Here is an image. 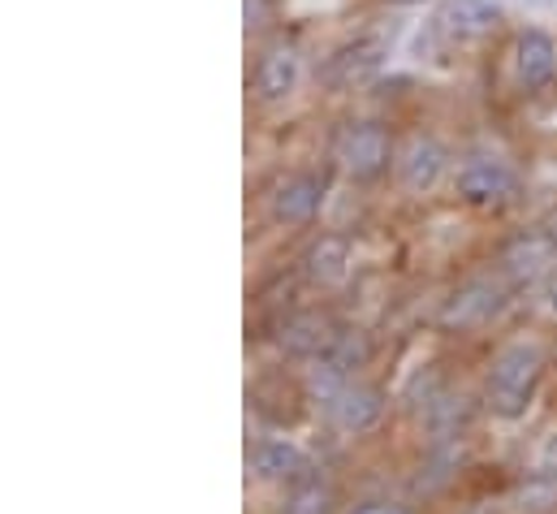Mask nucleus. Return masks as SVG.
Masks as SVG:
<instances>
[{
	"mask_svg": "<svg viewBox=\"0 0 557 514\" xmlns=\"http://www.w3.org/2000/svg\"><path fill=\"white\" fill-rule=\"evenodd\" d=\"M545 368H549V351L545 342L536 338H519V342H506L493 364H488V377H484V406L497 415V419H523L536 389L545 381Z\"/></svg>",
	"mask_w": 557,
	"mask_h": 514,
	"instance_id": "1",
	"label": "nucleus"
},
{
	"mask_svg": "<svg viewBox=\"0 0 557 514\" xmlns=\"http://www.w3.org/2000/svg\"><path fill=\"white\" fill-rule=\"evenodd\" d=\"M454 191L462 204H471L480 212H502L519 199V173L510 160H502L493 151H471L454 173Z\"/></svg>",
	"mask_w": 557,
	"mask_h": 514,
	"instance_id": "2",
	"label": "nucleus"
},
{
	"mask_svg": "<svg viewBox=\"0 0 557 514\" xmlns=\"http://www.w3.org/2000/svg\"><path fill=\"white\" fill-rule=\"evenodd\" d=\"M333 160L342 164L346 178L355 182H376L389 160H394V134L385 130V122H346L337 130V143H333Z\"/></svg>",
	"mask_w": 557,
	"mask_h": 514,
	"instance_id": "3",
	"label": "nucleus"
},
{
	"mask_svg": "<svg viewBox=\"0 0 557 514\" xmlns=\"http://www.w3.org/2000/svg\"><path fill=\"white\" fill-rule=\"evenodd\" d=\"M502 311H506V285L497 277H471L441 303L436 325L445 333H471V329H484L488 320H497Z\"/></svg>",
	"mask_w": 557,
	"mask_h": 514,
	"instance_id": "4",
	"label": "nucleus"
},
{
	"mask_svg": "<svg viewBox=\"0 0 557 514\" xmlns=\"http://www.w3.org/2000/svg\"><path fill=\"white\" fill-rule=\"evenodd\" d=\"M502 277L510 285H532L541 277H549L557 268V230H545V225H532V230H519L502 243Z\"/></svg>",
	"mask_w": 557,
	"mask_h": 514,
	"instance_id": "5",
	"label": "nucleus"
},
{
	"mask_svg": "<svg viewBox=\"0 0 557 514\" xmlns=\"http://www.w3.org/2000/svg\"><path fill=\"white\" fill-rule=\"evenodd\" d=\"M385 57H389L385 39H376V35L350 39V44H342V48L320 65V83L333 87V91H355V87L372 83V78L385 70Z\"/></svg>",
	"mask_w": 557,
	"mask_h": 514,
	"instance_id": "6",
	"label": "nucleus"
},
{
	"mask_svg": "<svg viewBox=\"0 0 557 514\" xmlns=\"http://www.w3.org/2000/svg\"><path fill=\"white\" fill-rule=\"evenodd\" d=\"M324 208V178L311 173V169H298V173H285L273 195H269V217L285 225V230H302L320 217Z\"/></svg>",
	"mask_w": 557,
	"mask_h": 514,
	"instance_id": "7",
	"label": "nucleus"
},
{
	"mask_svg": "<svg viewBox=\"0 0 557 514\" xmlns=\"http://www.w3.org/2000/svg\"><path fill=\"white\" fill-rule=\"evenodd\" d=\"M385 411H389L385 389L368 386V381H350V386L329 402L324 415H329V424H333L337 432H346V437H363V432H372V428L385 419Z\"/></svg>",
	"mask_w": 557,
	"mask_h": 514,
	"instance_id": "8",
	"label": "nucleus"
},
{
	"mask_svg": "<svg viewBox=\"0 0 557 514\" xmlns=\"http://www.w3.org/2000/svg\"><path fill=\"white\" fill-rule=\"evenodd\" d=\"M445 169H449L445 143L432 138V134H423V130H416V134L403 143V151H398V182H403L411 195L436 191L441 178H445Z\"/></svg>",
	"mask_w": 557,
	"mask_h": 514,
	"instance_id": "9",
	"label": "nucleus"
},
{
	"mask_svg": "<svg viewBox=\"0 0 557 514\" xmlns=\"http://www.w3.org/2000/svg\"><path fill=\"white\" fill-rule=\"evenodd\" d=\"M502 22H506V9L497 0H441L436 9V26L458 44L488 39L502 30Z\"/></svg>",
	"mask_w": 557,
	"mask_h": 514,
	"instance_id": "10",
	"label": "nucleus"
},
{
	"mask_svg": "<svg viewBox=\"0 0 557 514\" xmlns=\"http://www.w3.org/2000/svg\"><path fill=\"white\" fill-rule=\"evenodd\" d=\"M350 234H337V230H324V234H315L311 243H307V252H302V277L311 281V285H320V290H333V285H342L346 281V272H350Z\"/></svg>",
	"mask_w": 557,
	"mask_h": 514,
	"instance_id": "11",
	"label": "nucleus"
},
{
	"mask_svg": "<svg viewBox=\"0 0 557 514\" xmlns=\"http://www.w3.org/2000/svg\"><path fill=\"white\" fill-rule=\"evenodd\" d=\"M515 74H519V83H523L528 91L549 87L557 78L554 35H545V30H536V26L519 30V39H515Z\"/></svg>",
	"mask_w": 557,
	"mask_h": 514,
	"instance_id": "12",
	"label": "nucleus"
},
{
	"mask_svg": "<svg viewBox=\"0 0 557 514\" xmlns=\"http://www.w3.org/2000/svg\"><path fill=\"white\" fill-rule=\"evenodd\" d=\"M298 78H302V57L289 44H277L256 65V96L264 105H281V100H289L298 91Z\"/></svg>",
	"mask_w": 557,
	"mask_h": 514,
	"instance_id": "13",
	"label": "nucleus"
},
{
	"mask_svg": "<svg viewBox=\"0 0 557 514\" xmlns=\"http://www.w3.org/2000/svg\"><path fill=\"white\" fill-rule=\"evenodd\" d=\"M333 333H337V329H333V320H329L324 311H294V316H285V325H281L277 346L289 359H315V355L329 351Z\"/></svg>",
	"mask_w": 557,
	"mask_h": 514,
	"instance_id": "14",
	"label": "nucleus"
},
{
	"mask_svg": "<svg viewBox=\"0 0 557 514\" xmlns=\"http://www.w3.org/2000/svg\"><path fill=\"white\" fill-rule=\"evenodd\" d=\"M251 467H256L260 480H294V476L307 472V454L289 437H264L251 454Z\"/></svg>",
	"mask_w": 557,
	"mask_h": 514,
	"instance_id": "15",
	"label": "nucleus"
},
{
	"mask_svg": "<svg viewBox=\"0 0 557 514\" xmlns=\"http://www.w3.org/2000/svg\"><path fill=\"white\" fill-rule=\"evenodd\" d=\"M333 511H337V493H333V485H329L320 472L307 467L302 476L289 480L281 514H333Z\"/></svg>",
	"mask_w": 557,
	"mask_h": 514,
	"instance_id": "16",
	"label": "nucleus"
},
{
	"mask_svg": "<svg viewBox=\"0 0 557 514\" xmlns=\"http://www.w3.org/2000/svg\"><path fill=\"white\" fill-rule=\"evenodd\" d=\"M515 502L532 514L557 511V467H545V463H541V472L523 476L519 489H515Z\"/></svg>",
	"mask_w": 557,
	"mask_h": 514,
	"instance_id": "17",
	"label": "nucleus"
},
{
	"mask_svg": "<svg viewBox=\"0 0 557 514\" xmlns=\"http://www.w3.org/2000/svg\"><path fill=\"white\" fill-rule=\"evenodd\" d=\"M342 372H359V368H368V359H372V338L363 333V329H337L333 333V342H329V351H324Z\"/></svg>",
	"mask_w": 557,
	"mask_h": 514,
	"instance_id": "18",
	"label": "nucleus"
},
{
	"mask_svg": "<svg viewBox=\"0 0 557 514\" xmlns=\"http://www.w3.org/2000/svg\"><path fill=\"white\" fill-rule=\"evenodd\" d=\"M350 381H355V377H350V372H342L329 355H315V359H311V368H307V393H311V402H320L324 411H329V402L350 386Z\"/></svg>",
	"mask_w": 557,
	"mask_h": 514,
	"instance_id": "19",
	"label": "nucleus"
},
{
	"mask_svg": "<svg viewBox=\"0 0 557 514\" xmlns=\"http://www.w3.org/2000/svg\"><path fill=\"white\" fill-rule=\"evenodd\" d=\"M346 514H416L403 502H389V498H368V502H355Z\"/></svg>",
	"mask_w": 557,
	"mask_h": 514,
	"instance_id": "20",
	"label": "nucleus"
},
{
	"mask_svg": "<svg viewBox=\"0 0 557 514\" xmlns=\"http://www.w3.org/2000/svg\"><path fill=\"white\" fill-rule=\"evenodd\" d=\"M264 22V0H247V26H260Z\"/></svg>",
	"mask_w": 557,
	"mask_h": 514,
	"instance_id": "21",
	"label": "nucleus"
},
{
	"mask_svg": "<svg viewBox=\"0 0 557 514\" xmlns=\"http://www.w3.org/2000/svg\"><path fill=\"white\" fill-rule=\"evenodd\" d=\"M545 298H549V311L557 316V268L545 277Z\"/></svg>",
	"mask_w": 557,
	"mask_h": 514,
	"instance_id": "22",
	"label": "nucleus"
},
{
	"mask_svg": "<svg viewBox=\"0 0 557 514\" xmlns=\"http://www.w3.org/2000/svg\"><path fill=\"white\" fill-rule=\"evenodd\" d=\"M541 463H545V467H557V432L549 437V441H545V450H541Z\"/></svg>",
	"mask_w": 557,
	"mask_h": 514,
	"instance_id": "23",
	"label": "nucleus"
},
{
	"mask_svg": "<svg viewBox=\"0 0 557 514\" xmlns=\"http://www.w3.org/2000/svg\"><path fill=\"white\" fill-rule=\"evenodd\" d=\"M389 4H398V9H411V4H423V0H389Z\"/></svg>",
	"mask_w": 557,
	"mask_h": 514,
	"instance_id": "24",
	"label": "nucleus"
}]
</instances>
